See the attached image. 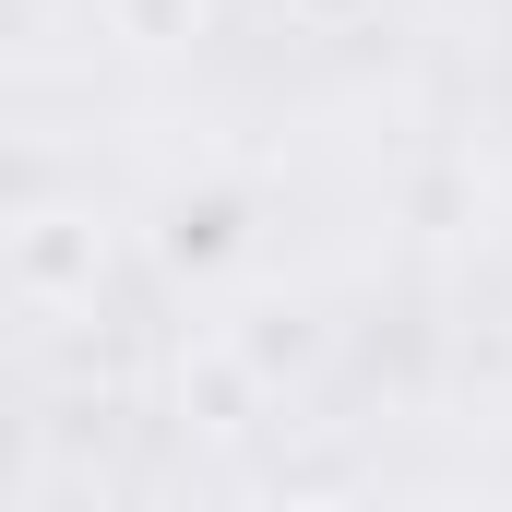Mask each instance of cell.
<instances>
[{"label": "cell", "instance_id": "1", "mask_svg": "<svg viewBox=\"0 0 512 512\" xmlns=\"http://www.w3.org/2000/svg\"><path fill=\"white\" fill-rule=\"evenodd\" d=\"M24 274H36V286H84V274H96V239H72V227H36V239H24Z\"/></svg>", "mask_w": 512, "mask_h": 512}, {"label": "cell", "instance_id": "2", "mask_svg": "<svg viewBox=\"0 0 512 512\" xmlns=\"http://www.w3.org/2000/svg\"><path fill=\"white\" fill-rule=\"evenodd\" d=\"M298 512H334V501H298Z\"/></svg>", "mask_w": 512, "mask_h": 512}]
</instances>
